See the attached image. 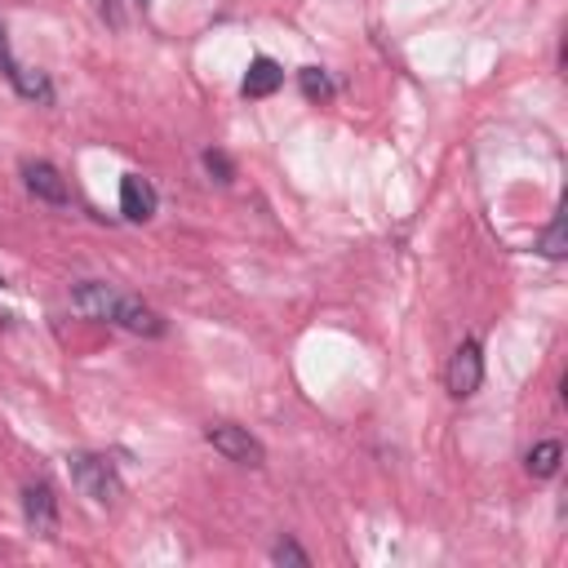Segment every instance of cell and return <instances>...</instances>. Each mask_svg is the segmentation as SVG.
I'll return each instance as SVG.
<instances>
[{
  "label": "cell",
  "instance_id": "1",
  "mask_svg": "<svg viewBox=\"0 0 568 568\" xmlns=\"http://www.w3.org/2000/svg\"><path fill=\"white\" fill-rule=\"evenodd\" d=\"M71 306L84 311L89 320H106V324H120V328L142 333V337H160V333H164V320H160L146 302H138V297H129V293H115V288L102 284V280L75 284V288H71Z\"/></svg>",
  "mask_w": 568,
  "mask_h": 568
},
{
  "label": "cell",
  "instance_id": "2",
  "mask_svg": "<svg viewBox=\"0 0 568 568\" xmlns=\"http://www.w3.org/2000/svg\"><path fill=\"white\" fill-rule=\"evenodd\" d=\"M67 470H71L75 488H80L89 501H98V506H115L120 493H124L115 466H111L106 457H98V453H71V457H67Z\"/></svg>",
  "mask_w": 568,
  "mask_h": 568
},
{
  "label": "cell",
  "instance_id": "3",
  "mask_svg": "<svg viewBox=\"0 0 568 568\" xmlns=\"http://www.w3.org/2000/svg\"><path fill=\"white\" fill-rule=\"evenodd\" d=\"M204 439H209L226 462H235V466H262V462H266L262 439L248 435V430L235 426V422H213V426H204Z\"/></svg>",
  "mask_w": 568,
  "mask_h": 568
},
{
  "label": "cell",
  "instance_id": "4",
  "mask_svg": "<svg viewBox=\"0 0 568 568\" xmlns=\"http://www.w3.org/2000/svg\"><path fill=\"white\" fill-rule=\"evenodd\" d=\"M444 382H448V395H453V399H470V395L479 390V382H484V355H479V342L466 337V342L453 351Z\"/></svg>",
  "mask_w": 568,
  "mask_h": 568
},
{
  "label": "cell",
  "instance_id": "5",
  "mask_svg": "<svg viewBox=\"0 0 568 568\" xmlns=\"http://www.w3.org/2000/svg\"><path fill=\"white\" fill-rule=\"evenodd\" d=\"M22 519L36 537H44V541L58 537V501H53V488L44 479L22 488Z\"/></svg>",
  "mask_w": 568,
  "mask_h": 568
},
{
  "label": "cell",
  "instance_id": "6",
  "mask_svg": "<svg viewBox=\"0 0 568 568\" xmlns=\"http://www.w3.org/2000/svg\"><path fill=\"white\" fill-rule=\"evenodd\" d=\"M155 209H160L155 186H151L142 173H124V178H120V213H124L129 222H151Z\"/></svg>",
  "mask_w": 568,
  "mask_h": 568
},
{
  "label": "cell",
  "instance_id": "7",
  "mask_svg": "<svg viewBox=\"0 0 568 568\" xmlns=\"http://www.w3.org/2000/svg\"><path fill=\"white\" fill-rule=\"evenodd\" d=\"M22 182H27V191H31L36 200H44V204H67V200H71L62 173H58L49 160H27V164H22Z\"/></svg>",
  "mask_w": 568,
  "mask_h": 568
},
{
  "label": "cell",
  "instance_id": "8",
  "mask_svg": "<svg viewBox=\"0 0 568 568\" xmlns=\"http://www.w3.org/2000/svg\"><path fill=\"white\" fill-rule=\"evenodd\" d=\"M280 84H284L280 62H271V58H253V62H248V71H244L240 93H244V98H271Z\"/></svg>",
  "mask_w": 568,
  "mask_h": 568
},
{
  "label": "cell",
  "instance_id": "9",
  "mask_svg": "<svg viewBox=\"0 0 568 568\" xmlns=\"http://www.w3.org/2000/svg\"><path fill=\"white\" fill-rule=\"evenodd\" d=\"M559 462H564V448L555 439H541V444L528 448V475L532 479H550L559 470Z\"/></svg>",
  "mask_w": 568,
  "mask_h": 568
},
{
  "label": "cell",
  "instance_id": "10",
  "mask_svg": "<svg viewBox=\"0 0 568 568\" xmlns=\"http://www.w3.org/2000/svg\"><path fill=\"white\" fill-rule=\"evenodd\" d=\"M297 84H302V93H306L311 102H328V98L337 93V84H333V75H328L324 67H302V71H297Z\"/></svg>",
  "mask_w": 568,
  "mask_h": 568
},
{
  "label": "cell",
  "instance_id": "11",
  "mask_svg": "<svg viewBox=\"0 0 568 568\" xmlns=\"http://www.w3.org/2000/svg\"><path fill=\"white\" fill-rule=\"evenodd\" d=\"M13 89L22 93V98H31V102H53V84H49V75L44 71H18V80H13Z\"/></svg>",
  "mask_w": 568,
  "mask_h": 568
},
{
  "label": "cell",
  "instance_id": "12",
  "mask_svg": "<svg viewBox=\"0 0 568 568\" xmlns=\"http://www.w3.org/2000/svg\"><path fill=\"white\" fill-rule=\"evenodd\" d=\"M271 559H275V564H293V568H306V564H311V555H306L297 541H288V537H284V541H275Z\"/></svg>",
  "mask_w": 568,
  "mask_h": 568
},
{
  "label": "cell",
  "instance_id": "13",
  "mask_svg": "<svg viewBox=\"0 0 568 568\" xmlns=\"http://www.w3.org/2000/svg\"><path fill=\"white\" fill-rule=\"evenodd\" d=\"M204 169H209V173H213V182H222V186L235 178V164H231L222 151H213V146L204 151Z\"/></svg>",
  "mask_w": 568,
  "mask_h": 568
},
{
  "label": "cell",
  "instance_id": "14",
  "mask_svg": "<svg viewBox=\"0 0 568 568\" xmlns=\"http://www.w3.org/2000/svg\"><path fill=\"white\" fill-rule=\"evenodd\" d=\"M546 257H564V222L555 217L550 226H546V235H541V244H537Z\"/></svg>",
  "mask_w": 568,
  "mask_h": 568
},
{
  "label": "cell",
  "instance_id": "15",
  "mask_svg": "<svg viewBox=\"0 0 568 568\" xmlns=\"http://www.w3.org/2000/svg\"><path fill=\"white\" fill-rule=\"evenodd\" d=\"M0 71L9 75V84H13V80H18V71H22V67H18V58H13V49H9V31H4V22H0Z\"/></svg>",
  "mask_w": 568,
  "mask_h": 568
},
{
  "label": "cell",
  "instance_id": "16",
  "mask_svg": "<svg viewBox=\"0 0 568 568\" xmlns=\"http://www.w3.org/2000/svg\"><path fill=\"white\" fill-rule=\"evenodd\" d=\"M138 4H146V0H138Z\"/></svg>",
  "mask_w": 568,
  "mask_h": 568
}]
</instances>
